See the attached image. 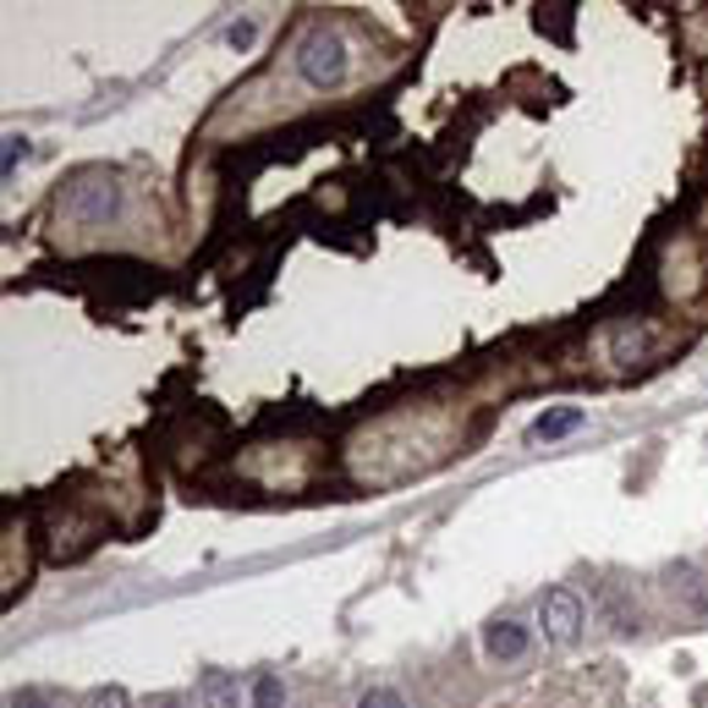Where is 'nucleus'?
<instances>
[{"label":"nucleus","mask_w":708,"mask_h":708,"mask_svg":"<svg viewBox=\"0 0 708 708\" xmlns=\"http://www.w3.org/2000/svg\"><path fill=\"white\" fill-rule=\"evenodd\" d=\"M198 708H242L237 670H204L198 676Z\"/></svg>","instance_id":"423d86ee"},{"label":"nucleus","mask_w":708,"mask_h":708,"mask_svg":"<svg viewBox=\"0 0 708 708\" xmlns=\"http://www.w3.org/2000/svg\"><path fill=\"white\" fill-rule=\"evenodd\" d=\"M88 708H133V698H127L122 687H100V693L88 698Z\"/></svg>","instance_id":"9b49d317"},{"label":"nucleus","mask_w":708,"mask_h":708,"mask_svg":"<svg viewBox=\"0 0 708 708\" xmlns=\"http://www.w3.org/2000/svg\"><path fill=\"white\" fill-rule=\"evenodd\" d=\"M55 215H61L66 226H105V220L122 215V187H116L111 176L88 170V176H77V181L61 192Z\"/></svg>","instance_id":"f257e3e1"},{"label":"nucleus","mask_w":708,"mask_h":708,"mask_svg":"<svg viewBox=\"0 0 708 708\" xmlns=\"http://www.w3.org/2000/svg\"><path fill=\"white\" fill-rule=\"evenodd\" d=\"M253 708H285V687L275 670H264V676L253 681Z\"/></svg>","instance_id":"6e6552de"},{"label":"nucleus","mask_w":708,"mask_h":708,"mask_svg":"<svg viewBox=\"0 0 708 708\" xmlns=\"http://www.w3.org/2000/svg\"><path fill=\"white\" fill-rule=\"evenodd\" d=\"M357 708H407V698H402V687H368Z\"/></svg>","instance_id":"9d476101"},{"label":"nucleus","mask_w":708,"mask_h":708,"mask_svg":"<svg viewBox=\"0 0 708 708\" xmlns=\"http://www.w3.org/2000/svg\"><path fill=\"white\" fill-rule=\"evenodd\" d=\"M346 66H352V55H346V39L335 33V28H308L302 33V44H296V72H302V83H313V88H335L341 77H346Z\"/></svg>","instance_id":"f03ea898"},{"label":"nucleus","mask_w":708,"mask_h":708,"mask_svg":"<svg viewBox=\"0 0 708 708\" xmlns=\"http://www.w3.org/2000/svg\"><path fill=\"white\" fill-rule=\"evenodd\" d=\"M6 708H66L55 693H44V687H22V693H11V704Z\"/></svg>","instance_id":"1a4fd4ad"},{"label":"nucleus","mask_w":708,"mask_h":708,"mask_svg":"<svg viewBox=\"0 0 708 708\" xmlns=\"http://www.w3.org/2000/svg\"><path fill=\"white\" fill-rule=\"evenodd\" d=\"M226 44H231V50H248V44H253V22H231Z\"/></svg>","instance_id":"ddd939ff"},{"label":"nucleus","mask_w":708,"mask_h":708,"mask_svg":"<svg viewBox=\"0 0 708 708\" xmlns=\"http://www.w3.org/2000/svg\"><path fill=\"white\" fill-rule=\"evenodd\" d=\"M665 587H670V598L681 604V610H693V615H708V571L693 566V561H676V566L665 571Z\"/></svg>","instance_id":"20e7f679"},{"label":"nucleus","mask_w":708,"mask_h":708,"mask_svg":"<svg viewBox=\"0 0 708 708\" xmlns=\"http://www.w3.org/2000/svg\"><path fill=\"white\" fill-rule=\"evenodd\" d=\"M22 159H28V138H6V165H0V170L11 176V170H17Z\"/></svg>","instance_id":"f8f14e48"},{"label":"nucleus","mask_w":708,"mask_h":708,"mask_svg":"<svg viewBox=\"0 0 708 708\" xmlns=\"http://www.w3.org/2000/svg\"><path fill=\"white\" fill-rule=\"evenodd\" d=\"M148 708H181V698H154Z\"/></svg>","instance_id":"4468645a"},{"label":"nucleus","mask_w":708,"mask_h":708,"mask_svg":"<svg viewBox=\"0 0 708 708\" xmlns=\"http://www.w3.org/2000/svg\"><path fill=\"white\" fill-rule=\"evenodd\" d=\"M582 407H555V413H544V418H533V428H528V439L533 445H550V439H566V434H576L582 428Z\"/></svg>","instance_id":"0eeeda50"},{"label":"nucleus","mask_w":708,"mask_h":708,"mask_svg":"<svg viewBox=\"0 0 708 708\" xmlns=\"http://www.w3.org/2000/svg\"><path fill=\"white\" fill-rule=\"evenodd\" d=\"M539 626H544V637L550 643H576V632L587 626V610H582V598L571 593V587H550L544 598H539Z\"/></svg>","instance_id":"7ed1b4c3"},{"label":"nucleus","mask_w":708,"mask_h":708,"mask_svg":"<svg viewBox=\"0 0 708 708\" xmlns=\"http://www.w3.org/2000/svg\"><path fill=\"white\" fill-rule=\"evenodd\" d=\"M533 648V632L522 621H489L483 626V654L489 659H522Z\"/></svg>","instance_id":"39448f33"}]
</instances>
